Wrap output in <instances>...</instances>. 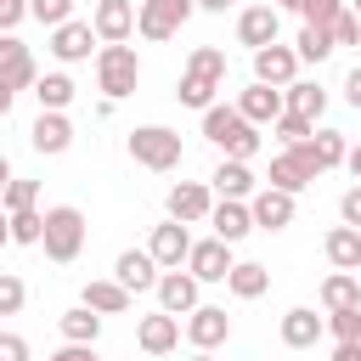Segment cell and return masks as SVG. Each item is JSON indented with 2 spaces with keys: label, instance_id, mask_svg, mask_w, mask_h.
I'll return each mask as SVG.
<instances>
[{
  "label": "cell",
  "instance_id": "cell-1",
  "mask_svg": "<svg viewBox=\"0 0 361 361\" xmlns=\"http://www.w3.org/2000/svg\"><path fill=\"white\" fill-rule=\"evenodd\" d=\"M203 135L226 152V158H243V164H254V152H259V124H248L243 113H237V102L231 107H203Z\"/></svg>",
  "mask_w": 361,
  "mask_h": 361
},
{
  "label": "cell",
  "instance_id": "cell-2",
  "mask_svg": "<svg viewBox=\"0 0 361 361\" xmlns=\"http://www.w3.org/2000/svg\"><path fill=\"white\" fill-rule=\"evenodd\" d=\"M124 147H130V158H135L141 169H152V175H169V169H180V158H186L180 135H175L169 124H135Z\"/></svg>",
  "mask_w": 361,
  "mask_h": 361
},
{
  "label": "cell",
  "instance_id": "cell-3",
  "mask_svg": "<svg viewBox=\"0 0 361 361\" xmlns=\"http://www.w3.org/2000/svg\"><path fill=\"white\" fill-rule=\"evenodd\" d=\"M135 85H141V56H135V45H102L96 51V90L107 96V102H124V96H135Z\"/></svg>",
  "mask_w": 361,
  "mask_h": 361
},
{
  "label": "cell",
  "instance_id": "cell-4",
  "mask_svg": "<svg viewBox=\"0 0 361 361\" xmlns=\"http://www.w3.org/2000/svg\"><path fill=\"white\" fill-rule=\"evenodd\" d=\"M85 214L73 209V203H56V209H45V237H39V248H45V259H56V265H73L79 254H85Z\"/></svg>",
  "mask_w": 361,
  "mask_h": 361
},
{
  "label": "cell",
  "instance_id": "cell-5",
  "mask_svg": "<svg viewBox=\"0 0 361 361\" xmlns=\"http://www.w3.org/2000/svg\"><path fill=\"white\" fill-rule=\"evenodd\" d=\"M192 11H197V0H141L135 6V34L141 39H175Z\"/></svg>",
  "mask_w": 361,
  "mask_h": 361
},
{
  "label": "cell",
  "instance_id": "cell-6",
  "mask_svg": "<svg viewBox=\"0 0 361 361\" xmlns=\"http://www.w3.org/2000/svg\"><path fill=\"white\" fill-rule=\"evenodd\" d=\"M180 333L192 350H220L231 338V316H226V305H197L192 316H180Z\"/></svg>",
  "mask_w": 361,
  "mask_h": 361
},
{
  "label": "cell",
  "instance_id": "cell-7",
  "mask_svg": "<svg viewBox=\"0 0 361 361\" xmlns=\"http://www.w3.org/2000/svg\"><path fill=\"white\" fill-rule=\"evenodd\" d=\"M248 214H254V231H288L293 214H299V203H293V192H282V186H259V192L248 197Z\"/></svg>",
  "mask_w": 361,
  "mask_h": 361
},
{
  "label": "cell",
  "instance_id": "cell-8",
  "mask_svg": "<svg viewBox=\"0 0 361 361\" xmlns=\"http://www.w3.org/2000/svg\"><path fill=\"white\" fill-rule=\"evenodd\" d=\"M152 293H158V310H169V316H192V310L203 305V299H197V293H203V282H197V276H192L186 265H175V271H164Z\"/></svg>",
  "mask_w": 361,
  "mask_h": 361
},
{
  "label": "cell",
  "instance_id": "cell-9",
  "mask_svg": "<svg viewBox=\"0 0 361 361\" xmlns=\"http://www.w3.org/2000/svg\"><path fill=\"white\" fill-rule=\"evenodd\" d=\"M254 79H259V85L288 90V85L299 79V51H293V45H282V39L259 45V51H254Z\"/></svg>",
  "mask_w": 361,
  "mask_h": 361
},
{
  "label": "cell",
  "instance_id": "cell-10",
  "mask_svg": "<svg viewBox=\"0 0 361 361\" xmlns=\"http://www.w3.org/2000/svg\"><path fill=\"white\" fill-rule=\"evenodd\" d=\"M164 209H169V220L197 226V220H209V209H214V186H203V180H175L169 197H164Z\"/></svg>",
  "mask_w": 361,
  "mask_h": 361
},
{
  "label": "cell",
  "instance_id": "cell-11",
  "mask_svg": "<svg viewBox=\"0 0 361 361\" xmlns=\"http://www.w3.org/2000/svg\"><path fill=\"white\" fill-rule=\"evenodd\" d=\"M231 265H237V259H231V243H226V237H203V243L192 237L186 271H192L197 282H226V276H231Z\"/></svg>",
  "mask_w": 361,
  "mask_h": 361
},
{
  "label": "cell",
  "instance_id": "cell-12",
  "mask_svg": "<svg viewBox=\"0 0 361 361\" xmlns=\"http://www.w3.org/2000/svg\"><path fill=\"white\" fill-rule=\"evenodd\" d=\"M276 34H282V17H276V6H271V0H259V6H243V11H237V45L259 51V45H271Z\"/></svg>",
  "mask_w": 361,
  "mask_h": 361
},
{
  "label": "cell",
  "instance_id": "cell-13",
  "mask_svg": "<svg viewBox=\"0 0 361 361\" xmlns=\"http://www.w3.org/2000/svg\"><path fill=\"white\" fill-rule=\"evenodd\" d=\"M45 51H51L56 62H85V56H90V51H102V45H96V28H90V23L68 17V23H56V28H51V45H45Z\"/></svg>",
  "mask_w": 361,
  "mask_h": 361
},
{
  "label": "cell",
  "instance_id": "cell-14",
  "mask_svg": "<svg viewBox=\"0 0 361 361\" xmlns=\"http://www.w3.org/2000/svg\"><path fill=\"white\" fill-rule=\"evenodd\" d=\"M316 175H322V169H316V164H310L299 147H282V152L271 158V175H265V186H282V192H293V197H299V192H305Z\"/></svg>",
  "mask_w": 361,
  "mask_h": 361
},
{
  "label": "cell",
  "instance_id": "cell-15",
  "mask_svg": "<svg viewBox=\"0 0 361 361\" xmlns=\"http://www.w3.org/2000/svg\"><path fill=\"white\" fill-rule=\"evenodd\" d=\"M90 28H96V39H102V45L130 39V34H135V0H96Z\"/></svg>",
  "mask_w": 361,
  "mask_h": 361
},
{
  "label": "cell",
  "instance_id": "cell-16",
  "mask_svg": "<svg viewBox=\"0 0 361 361\" xmlns=\"http://www.w3.org/2000/svg\"><path fill=\"white\" fill-rule=\"evenodd\" d=\"M147 254H152L164 271H175V265H186V254H192V231H186L180 220H164V226H152Z\"/></svg>",
  "mask_w": 361,
  "mask_h": 361
},
{
  "label": "cell",
  "instance_id": "cell-17",
  "mask_svg": "<svg viewBox=\"0 0 361 361\" xmlns=\"http://www.w3.org/2000/svg\"><path fill=\"white\" fill-rule=\"evenodd\" d=\"M113 276H118L130 293H152V288H158V276H164V265H158L147 248H124V254L113 259Z\"/></svg>",
  "mask_w": 361,
  "mask_h": 361
},
{
  "label": "cell",
  "instance_id": "cell-18",
  "mask_svg": "<svg viewBox=\"0 0 361 361\" xmlns=\"http://www.w3.org/2000/svg\"><path fill=\"white\" fill-rule=\"evenodd\" d=\"M28 147H34L39 158H62V152L73 147V124H68V113H39L34 130H28Z\"/></svg>",
  "mask_w": 361,
  "mask_h": 361
},
{
  "label": "cell",
  "instance_id": "cell-19",
  "mask_svg": "<svg viewBox=\"0 0 361 361\" xmlns=\"http://www.w3.org/2000/svg\"><path fill=\"white\" fill-rule=\"evenodd\" d=\"M130 299H135V293H130L118 276H90V282L79 288V305H90L96 316H124V310H130Z\"/></svg>",
  "mask_w": 361,
  "mask_h": 361
},
{
  "label": "cell",
  "instance_id": "cell-20",
  "mask_svg": "<svg viewBox=\"0 0 361 361\" xmlns=\"http://www.w3.org/2000/svg\"><path fill=\"white\" fill-rule=\"evenodd\" d=\"M135 344H141L147 355H169V350L180 344V316H169V310L141 316V322H135Z\"/></svg>",
  "mask_w": 361,
  "mask_h": 361
},
{
  "label": "cell",
  "instance_id": "cell-21",
  "mask_svg": "<svg viewBox=\"0 0 361 361\" xmlns=\"http://www.w3.org/2000/svg\"><path fill=\"white\" fill-rule=\"evenodd\" d=\"M0 79L17 85V90H34L39 68H34V51L17 39V34H0Z\"/></svg>",
  "mask_w": 361,
  "mask_h": 361
},
{
  "label": "cell",
  "instance_id": "cell-22",
  "mask_svg": "<svg viewBox=\"0 0 361 361\" xmlns=\"http://www.w3.org/2000/svg\"><path fill=\"white\" fill-rule=\"evenodd\" d=\"M209 226H214V237H226L231 248L254 231V214H248V197H220L214 209H209Z\"/></svg>",
  "mask_w": 361,
  "mask_h": 361
},
{
  "label": "cell",
  "instance_id": "cell-23",
  "mask_svg": "<svg viewBox=\"0 0 361 361\" xmlns=\"http://www.w3.org/2000/svg\"><path fill=\"white\" fill-rule=\"evenodd\" d=\"M322 333H327V316H316L310 305H293V310L282 316V344H288V350H316Z\"/></svg>",
  "mask_w": 361,
  "mask_h": 361
},
{
  "label": "cell",
  "instance_id": "cell-24",
  "mask_svg": "<svg viewBox=\"0 0 361 361\" xmlns=\"http://www.w3.org/2000/svg\"><path fill=\"white\" fill-rule=\"evenodd\" d=\"M282 107H288V102H282V90H276V85H259V79L237 96V113H243L248 124H276V113H282Z\"/></svg>",
  "mask_w": 361,
  "mask_h": 361
},
{
  "label": "cell",
  "instance_id": "cell-25",
  "mask_svg": "<svg viewBox=\"0 0 361 361\" xmlns=\"http://www.w3.org/2000/svg\"><path fill=\"white\" fill-rule=\"evenodd\" d=\"M322 254H327V265H333V271H361V231L338 220V226L322 237Z\"/></svg>",
  "mask_w": 361,
  "mask_h": 361
},
{
  "label": "cell",
  "instance_id": "cell-26",
  "mask_svg": "<svg viewBox=\"0 0 361 361\" xmlns=\"http://www.w3.org/2000/svg\"><path fill=\"white\" fill-rule=\"evenodd\" d=\"M209 186H214L220 197H254V192H259V180H254V169H248L243 158H220L214 175H209Z\"/></svg>",
  "mask_w": 361,
  "mask_h": 361
},
{
  "label": "cell",
  "instance_id": "cell-27",
  "mask_svg": "<svg viewBox=\"0 0 361 361\" xmlns=\"http://www.w3.org/2000/svg\"><path fill=\"white\" fill-rule=\"evenodd\" d=\"M299 152H305V158H310V164H316V169L327 175V169H338V164H344V152H350V141H344L338 130H316L310 141H299Z\"/></svg>",
  "mask_w": 361,
  "mask_h": 361
},
{
  "label": "cell",
  "instance_id": "cell-28",
  "mask_svg": "<svg viewBox=\"0 0 361 361\" xmlns=\"http://www.w3.org/2000/svg\"><path fill=\"white\" fill-rule=\"evenodd\" d=\"M73 90H79V85H73L68 73H39V79H34L39 113H68V107H73Z\"/></svg>",
  "mask_w": 361,
  "mask_h": 361
},
{
  "label": "cell",
  "instance_id": "cell-29",
  "mask_svg": "<svg viewBox=\"0 0 361 361\" xmlns=\"http://www.w3.org/2000/svg\"><path fill=\"white\" fill-rule=\"evenodd\" d=\"M226 288H231V299H259V293L271 288V271L254 265V259H237L231 276H226Z\"/></svg>",
  "mask_w": 361,
  "mask_h": 361
},
{
  "label": "cell",
  "instance_id": "cell-30",
  "mask_svg": "<svg viewBox=\"0 0 361 361\" xmlns=\"http://www.w3.org/2000/svg\"><path fill=\"white\" fill-rule=\"evenodd\" d=\"M56 327H62V338H68V344H96V338H102V316H96L90 305L62 310V322H56Z\"/></svg>",
  "mask_w": 361,
  "mask_h": 361
},
{
  "label": "cell",
  "instance_id": "cell-31",
  "mask_svg": "<svg viewBox=\"0 0 361 361\" xmlns=\"http://www.w3.org/2000/svg\"><path fill=\"white\" fill-rule=\"evenodd\" d=\"M282 102H288V113H305V118H322V113H327V90L310 85V79H293V85L282 90Z\"/></svg>",
  "mask_w": 361,
  "mask_h": 361
},
{
  "label": "cell",
  "instance_id": "cell-32",
  "mask_svg": "<svg viewBox=\"0 0 361 361\" xmlns=\"http://www.w3.org/2000/svg\"><path fill=\"white\" fill-rule=\"evenodd\" d=\"M344 305H361V282L355 271H333L322 282V310H344Z\"/></svg>",
  "mask_w": 361,
  "mask_h": 361
},
{
  "label": "cell",
  "instance_id": "cell-33",
  "mask_svg": "<svg viewBox=\"0 0 361 361\" xmlns=\"http://www.w3.org/2000/svg\"><path fill=\"white\" fill-rule=\"evenodd\" d=\"M293 51H299V62H327L338 45H333V28H316V23H305V28H299V39H293Z\"/></svg>",
  "mask_w": 361,
  "mask_h": 361
},
{
  "label": "cell",
  "instance_id": "cell-34",
  "mask_svg": "<svg viewBox=\"0 0 361 361\" xmlns=\"http://www.w3.org/2000/svg\"><path fill=\"white\" fill-rule=\"evenodd\" d=\"M214 90H220V79H203V73H180V85H175V96H180V107H214Z\"/></svg>",
  "mask_w": 361,
  "mask_h": 361
},
{
  "label": "cell",
  "instance_id": "cell-35",
  "mask_svg": "<svg viewBox=\"0 0 361 361\" xmlns=\"http://www.w3.org/2000/svg\"><path fill=\"white\" fill-rule=\"evenodd\" d=\"M271 135H276L282 147H299V141H310V135H316V118H305V113H288V107H282V113H276V124H271Z\"/></svg>",
  "mask_w": 361,
  "mask_h": 361
},
{
  "label": "cell",
  "instance_id": "cell-36",
  "mask_svg": "<svg viewBox=\"0 0 361 361\" xmlns=\"http://www.w3.org/2000/svg\"><path fill=\"white\" fill-rule=\"evenodd\" d=\"M186 73H203V79H220V85H226V51H220V45H192Z\"/></svg>",
  "mask_w": 361,
  "mask_h": 361
},
{
  "label": "cell",
  "instance_id": "cell-37",
  "mask_svg": "<svg viewBox=\"0 0 361 361\" xmlns=\"http://www.w3.org/2000/svg\"><path fill=\"white\" fill-rule=\"evenodd\" d=\"M0 209H6V214H17V209H39V180L11 175V186L0 192Z\"/></svg>",
  "mask_w": 361,
  "mask_h": 361
},
{
  "label": "cell",
  "instance_id": "cell-38",
  "mask_svg": "<svg viewBox=\"0 0 361 361\" xmlns=\"http://www.w3.org/2000/svg\"><path fill=\"white\" fill-rule=\"evenodd\" d=\"M39 237H45V214H39V209H17V214H11V243L39 248Z\"/></svg>",
  "mask_w": 361,
  "mask_h": 361
},
{
  "label": "cell",
  "instance_id": "cell-39",
  "mask_svg": "<svg viewBox=\"0 0 361 361\" xmlns=\"http://www.w3.org/2000/svg\"><path fill=\"white\" fill-rule=\"evenodd\" d=\"M28 305V282L17 271H0V316H17Z\"/></svg>",
  "mask_w": 361,
  "mask_h": 361
},
{
  "label": "cell",
  "instance_id": "cell-40",
  "mask_svg": "<svg viewBox=\"0 0 361 361\" xmlns=\"http://www.w3.org/2000/svg\"><path fill=\"white\" fill-rule=\"evenodd\" d=\"M327 333H333V344H338V338H361V305L327 310Z\"/></svg>",
  "mask_w": 361,
  "mask_h": 361
},
{
  "label": "cell",
  "instance_id": "cell-41",
  "mask_svg": "<svg viewBox=\"0 0 361 361\" xmlns=\"http://www.w3.org/2000/svg\"><path fill=\"white\" fill-rule=\"evenodd\" d=\"M28 17H34V23H45V28H56V23H68V17H73V0H28Z\"/></svg>",
  "mask_w": 361,
  "mask_h": 361
},
{
  "label": "cell",
  "instance_id": "cell-42",
  "mask_svg": "<svg viewBox=\"0 0 361 361\" xmlns=\"http://www.w3.org/2000/svg\"><path fill=\"white\" fill-rule=\"evenodd\" d=\"M293 11H299L305 23H316V28H333V17L344 11V0H299Z\"/></svg>",
  "mask_w": 361,
  "mask_h": 361
},
{
  "label": "cell",
  "instance_id": "cell-43",
  "mask_svg": "<svg viewBox=\"0 0 361 361\" xmlns=\"http://www.w3.org/2000/svg\"><path fill=\"white\" fill-rule=\"evenodd\" d=\"M333 45H361V17H355L350 6L333 17Z\"/></svg>",
  "mask_w": 361,
  "mask_h": 361
},
{
  "label": "cell",
  "instance_id": "cell-44",
  "mask_svg": "<svg viewBox=\"0 0 361 361\" xmlns=\"http://www.w3.org/2000/svg\"><path fill=\"white\" fill-rule=\"evenodd\" d=\"M338 220H344V226H355V231H361V180H355V186H350V192H344V197H338Z\"/></svg>",
  "mask_w": 361,
  "mask_h": 361
},
{
  "label": "cell",
  "instance_id": "cell-45",
  "mask_svg": "<svg viewBox=\"0 0 361 361\" xmlns=\"http://www.w3.org/2000/svg\"><path fill=\"white\" fill-rule=\"evenodd\" d=\"M0 361H28V338L23 333H0Z\"/></svg>",
  "mask_w": 361,
  "mask_h": 361
},
{
  "label": "cell",
  "instance_id": "cell-46",
  "mask_svg": "<svg viewBox=\"0 0 361 361\" xmlns=\"http://www.w3.org/2000/svg\"><path fill=\"white\" fill-rule=\"evenodd\" d=\"M23 17H28V0H0V34H11Z\"/></svg>",
  "mask_w": 361,
  "mask_h": 361
},
{
  "label": "cell",
  "instance_id": "cell-47",
  "mask_svg": "<svg viewBox=\"0 0 361 361\" xmlns=\"http://www.w3.org/2000/svg\"><path fill=\"white\" fill-rule=\"evenodd\" d=\"M45 361H96V344H62V350H51Z\"/></svg>",
  "mask_w": 361,
  "mask_h": 361
},
{
  "label": "cell",
  "instance_id": "cell-48",
  "mask_svg": "<svg viewBox=\"0 0 361 361\" xmlns=\"http://www.w3.org/2000/svg\"><path fill=\"white\" fill-rule=\"evenodd\" d=\"M344 102H350V107L361 113V62H355V68L344 73Z\"/></svg>",
  "mask_w": 361,
  "mask_h": 361
},
{
  "label": "cell",
  "instance_id": "cell-49",
  "mask_svg": "<svg viewBox=\"0 0 361 361\" xmlns=\"http://www.w3.org/2000/svg\"><path fill=\"white\" fill-rule=\"evenodd\" d=\"M333 361H361V338H338L333 344Z\"/></svg>",
  "mask_w": 361,
  "mask_h": 361
},
{
  "label": "cell",
  "instance_id": "cell-50",
  "mask_svg": "<svg viewBox=\"0 0 361 361\" xmlns=\"http://www.w3.org/2000/svg\"><path fill=\"white\" fill-rule=\"evenodd\" d=\"M11 102H17V85H6V79H0V118L11 113Z\"/></svg>",
  "mask_w": 361,
  "mask_h": 361
},
{
  "label": "cell",
  "instance_id": "cell-51",
  "mask_svg": "<svg viewBox=\"0 0 361 361\" xmlns=\"http://www.w3.org/2000/svg\"><path fill=\"white\" fill-rule=\"evenodd\" d=\"M344 169H350V175L361 180V147H350V152H344Z\"/></svg>",
  "mask_w": 361,
  "mask_h": 361
},
{
  "label": "cell",
  "instance_id": "cell-52",
  "mask_svg": "<svg viewBox=\"0 0 361 361\" xmlns=\"http://www.w3.org/2000/svg\"><path fill=\"white\" fill-rule=\"evenodd\" d=\"M226 6H231V0H197V11H214V17H220Z\"/></svg>",
  "mask_w": 361,
  "mask_h": 361
},
{
  "label": "cell",
  "instance_id": "cell-53",
  "mask_svg": "<svg viewBox=\"0 0 361 361\" xmlns=\"http://www.w3.org/2000/svg\"><path fill=\"white\" fill-rule=\"evenodd\" d=\"M6 243H11V214L0 209V248H6Z\"/></svg>",
  "mask_w": 361,
  "mask_h": 361
},
{
  "label": "cell",
  "instance_id": "cell-54",
  "mask_svg": "<svg viewBox=\"0 0 361 361\" xmlns=\"http://www.w3.org/2000/svg\"><path fill=\"white\" fill-rule=\"evenodd\" d=\"M11 186V164H6V152H0V192Z\"/></svg>",
  "mask_w": 361,
  "mask_h": 361
},
{
  "label": "cell",
  "instance_id": "cell-55",
  "mask_svg": "<svg viewBox=\"0 0 361 361\" xmlns=\"http://www.w3.org/2000/svg\"><path fill=\"white\" fill-rule=\"evenodd\" d=\"M192 361H214V350H192Z\"/></svg>",
  "mask_w": 361,
  "mask_h": 361
},
{
  "label": "cell",
  "instance_id": "cell-56",
  "mask_svg": "<svg viewBox=\"0 0 361 361\" xmlns=\"http://www.w3.org/2000/svg\"><path fill=\"white\" fill-rule=\"evenodd\" d=\"M271 6H276V11H282V6H299V0H271Z\"/></svg>",
  "mask_w": 361,
  "mask_h": 361
},
{
  "label": "cell",
  "instance_id": "cell-57",
  "mask_svg": "<svg viewBox=\"0 0 361 361\" xmlns=\"http://www.w3.org/2000/svg\"><path fill=\"white\" fill-rule=\"evenodd\" d=\"M350 11H355V17H361V0H350Z\"/></svg>",
  "mask_w": 361,
  "mask_h": 361
}]
</instances>
